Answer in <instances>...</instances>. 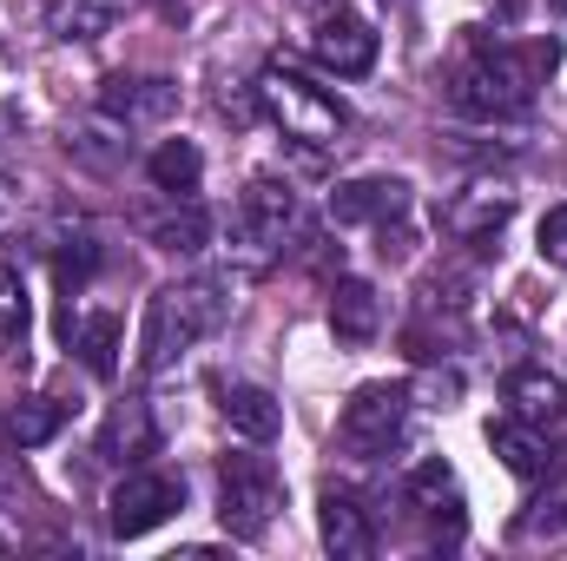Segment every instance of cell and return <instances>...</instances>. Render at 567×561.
Returning <instances> with one entry per match:
<instances>
[{
	"instance_id": "obj_5",
	"label": "cell",
	"mask_w": 567,
	"mask_h": 561,
	"mask_svg": "<svg viewBox=\"0 0 567 561\" xmlns=\"http://www.w3.org/2000/svg\"><path fill=\"white\" fill-rule=\"evenodd\" d=\"M185 502V482L178 476H158V469H133L120 489H113V502H106V529L120 536V542H133V536H152L172 509Z\"/></svg>"
},
{
	"instance_id": "obj_12",
	"label": "cell",
	"mask_w": 567,
	"mask_h": 561,
	"mask_svg": "<svg viewBox=\"0 0 567 561\" xmlns=\"http://www.w3.org/2000/svg\"><path fill=\"white\" fill-rule=\"evenodd\" d=\"M330 330H337L343 344H370V337L383 330V297L363 278H337L330 284Z\"/></svg>"
},
{
	"instance_id": "obj_13",
	"label": "cell",
	"mask_w": 567,
	"mask_h": 561,
	"mask_svg": "<svg viewBox=\"0 0 567 561\" xmlns=\"http://www.w3.org/2000/svg\"><path fill=\"white\" fill-rule=\"evenodd\" d=\"M218 410H225V422L245 436V442H271L284 429V410L271 390H258V384H225L218 390Z\"/></svg>"
},
{
	"instance_id": "obj_1",
	"label": "cell",
	"mask_w": 567,
	"mask_h": 561,
	"mask_svg": "<svg viewBox=\"0 0 567 561\" xmlns=\"http://www.w3.org/2000/svg\"><path fill=\"white\" fill-rule=\"evenodd\" d=\"M225 317H231V278L225 272L158 284L152 304H145V324H140V364L145 370H165L178 350H192L198 337H212Z\"/></svg>"
},
{
	"instance_id": "obj_18",
	"label": "cell",
	"mask_w": 567,
	"mask_h": 561,
	"mask_svg": "<svg viewBox=\"0 0 567 561\" xmlns=\"http://www.w3.org/2000/svg\"><path fill=\"white\" fill-rule=\"evenodd\" d=\"M152 442H158V429L145 417V404H120V410L106 417L100 456H106V462H140V456H152Z\"/></svg>"
},
{
	"instance_id": "obj_8",
	"label": "cell",
	"mask_w": 567,
	"mask_h": 561,
	"mask_svg": "<svg viewBox=\"0 0 567 561\" xmlns=\"http://www.w3.org/2000/svg\"><path fill=\"white\" fill-rule=\"evenodd\" d=\"M403 212H410V178H390V172L350 178V185L330 192V218H337V225H390V218H403Z\"/></svg>"
},
{
	"instance_id": "obj_20",
	"label": "cell",
	"mask_w": 567,
	"mask_h": 561,
	"mask_svg": "<svg viewBox=\"0 0 567 561\" xmlns=\"http://www.w3.org/2000/svg\"><path fill=\"white\" fill-rule=\"evenodd\" d=\"M73 350H80V364L93 370V377H113L120 370V317L113 310H100V317H86L73 337H66Z\"/></svg>"
},
{
	"instance_id": "obj_7",
	"label": "cell",
	"mask_w": 567,
	"mask_h": 561,
	"mask_svg": "<svg viewBox=\"0 0 567 561\" xmlns=\"http://www.w3.org/2000/svg\"><path fill=\"white\" fill-rule=\"evenodd\" d=\"M310 53H317V67H330L337 80H357V73L377 67V27H370L363 13H343V7H337V13L317 20Z\"/></svg>"
},
{
	"instance_id": "obj_9",
	"label": "cell",
	"mask_w": 567,
	"mask_h": 561,
	"mask_svg": "<svg viewBox=\"0 0 567 561\" xmlns=\"http://www.w3.org/2000/svg\"><path fill=\"white\" fill-rule=\"evenodd\" d=\"M317 529H323V549H330L337 561H370L377 555L370 509H363L350 489H323V502H317Z\"/></svg>"
},
{
	"instance_id": "obj_21",
	"label": "cell",
	"mask_w": 567,
	"mask_h": 561,
	"mask_svg": "<svg viewBox=\"0 0 567 561\" xmlns=\"http://www.w3.org/2000/svg\"><path fill=\"white\" fill-rule=\"evenodd\" d=\"M60 422H66V404H53V397H20L13 417H7V436H13L20 449H40V442L60 436Z\"/></svg>"
},
{
	"instance_id": "obj_4",
	"label": "cell",
	"mask_w": 567,
	"mask_h": 561,
	"mask_svg": "<svg viewBox=\"0 0 567 561\" xmlns=\"http://www.w3.org/2000/svg\"><path fill=\"white\" fill-rule=\"evenodd\" d=\"M410 417V390L403 384H363L350 404H343V449L350 456H383Z\"/></svg>"
},
{
	"instance_id": "obj_17",
	"label": "cell",
	"mask_w": 567,
	"mask_h": 561,
	"mask_svg": "<svg viewBox=\"0 0 567 561\" xmlns=\"http://www.w3.org/2000/svg\"><path fill=\"white\" fill-rule=\"evenodd\" d=\"M120 0H47V33L53 40H100L113 33Z\"/></svg>"
},
{
	"instance_id": "obj_10",
	"label": "cell",
	"mask_w": 567,
	"mask_h": 561,
	"mask_svg": "<svg viewBox=\"0 0 567 561\" xmlns=\"http://www.w3.org/2000/svg\"><path fill=\"white\" fill-rule=\"evenodd\" d=\"M100 106H106V120H120V126H152V120H165V113L178 106V86L113 73V80L100 86Z\"/></svg>"
},
{
	"instance_id": "obj_24",
	"label": "cell",
	"mask_w": 567,
	"mask_h": 561,
	"mask_svg": "<svg viewBox=\"0 0 567 561\" xmlns=\"http://www.w3.org/2000/svg\"><path fill=\"white\" fill-rule=\"evenodd\" d=\"M93 272H100V245H93V238H66V252H60V284L80 290Z\"/></svg>"
},
{
	"instance_id": "obj_26",
	"label": "cell",
	"mask_w": 567,
	"mask_h": 561,
	"mask_svg": "<svg viewBox=\"0 0 567 561\" xmlns=\"http://www.w3.org/2000/svg\"><path fill=\"white\" fill-rule=\"evenodd\" d=\"M548 7H555V13H567V0H548Z\"/></svg>"
},
{
	"instance_id": "obj_23",
	"label": "cell",
	"mask_w": 567,
	"mask_h": 561,
	"mask_svg": "<svg viewBox=\"0 0 567 561\" xmlns=\"http://www.w3.org/2000/svg\"><path fill=\"white\" fill-rule=\"evenodd\" d=\"M0 337H27V284L13 265H0Z\"/></svg>"
},
{
	"instance_id": "obj_2",
	"label": "cell",
	"mask_w": 567,
	"mask_h": 561,
	"mask_svg": "<svg viewBox=\"0 0 567 561\" xmlns=\"http://www.w3.org/2000/svg\"><path fill=\"white\" fill-rule=\"evenodd\" d=\"M284 509V482L265 456H225L218 469V522L231 542H258Z\"/></svg>"
},
{
	"instance_id": "obj_19",
	"label": "cell",
	"mask_w": 567,
	"mask_h": 561,
	"mask_svg": "<svg viewBox=\"0 0 567 561\" xmlns=\"http://www.w3.org/2000/svg\"><path fill=\"white\" fill-rule=\"evenodd\" d=\"M410 502L429 509V516H442L449 529L462 522V489H455V469L449 462H423V469H410Z\"/></svg>"
},
{
	"instance_id": "obj_16",
	"label": "cell",
	"mask_w": 567,
	"mask_h": 561,
	"mask_svg": "<svg viewBox=\"0 0 567 561\" xmlns=\"http://www.w3.org/2000/svg\"><path fill=\"white\" fill-rule=\"evenodd\" d=\"M145 172H152V185H158L165 198H192L198 178H205V152H198L192 140H165L152 159H145Z\"/></svg>"
},
{
	"instance_id": "obj_6",
	"label": "cell",
	"mask_w": 567,
	"mask_h": 561,
	"mask_svg": "<svg viewBox=\"0 0 567 561\" xmlns=\"http://www.w3.org/2000/svg\"><path fill=\"white\" fill-rule=\"evenodd\" d=\"M297 225V192L278 185V178H251L245 198H238V245H251V265H265L284 245V232Z\"/></svg>"
},
{
	"instance_id": "obj_25",
	"label": "cell",
	"mask_w": 567,
	"mask_h": 561,
	"mask_svg": "<svg viewBox=\"0 0 567 561\" xmlns=\"http://www.w3.org/2000/svg\"><path fill=\"white\" fill-rule=\"evenodd\" d=\"M535 238H542V258L567 272V205H555V212L542 218V232H535Z\"/></svg>"
},
{
	"instance_id": "obj_14",
	"label": "cell",
	"mask_w": 567,
	"mask_h": 561,
	"mask_svg": "<svg viewBox=\"0 0 567 561\" xmlns=\"http://www.w3.org/2000/svg\"><path fill=\"white\" fill-rule=\"evenodd\" d=\"M145 238H152L158 252L192 258V252H205V245H212V218H205V205L172 198V212H165V218H145Z\"/></svg>"
},
{
	"instance_id": "obj_15",
	"label": "cell",
	"mask_w": 567,
	"mask_h": 561,
	"mask_svg": "<svg viewBox=\"0 0 567 561\" xmlns=\"http://www.w3.org/2000/svg\"><path fill=\"white\" fill-rule=\"evenodd\" d=\"M502 397H508V410L515 417H528V422H548L567 410V390H561V377H548V370H508V384H502Z\"/></svg>"
},
{
	"instance_id": "obj_3",
	"label": "cell",
	"mask_w": 567,
	"mask_h": 561,
	"mask_svg": "<svg viewBox=\"0 0 567 561\" xmlns=\"http://www.w3.org/2000/svg\"><path fill=\"white\" fill-rule=\"evenodd\" d=\"M258 106L284 126V140L330 145L343 133V106H337L323 86H310V80H297V73H284V67H271V73L258 80Z\"/></svg>"
},
{
	"instance_id": "obj_11",
	"label": "cell",
	"mask_w": 567,
	"mask_h": 561,
	"mask_svg": "<svg viewBox=\"0 0 567 561\" xmlns=\"http://www.w3.org/2000/svg\"><path fill=\"white\" fill-rule=\"evenodd\" d=\"M488 442H495V456L522 476V482H535V476H548L555 469V449H548V429L528 417H502L488 422Z\"/></svg>"
},
{
	"instance_id": "obj_22",
	"label": "cell",
	"mask_w": 567,
	"mask_h": 561,
	"mask_svg": "<svg viewBox=\"0 0 567 561\" xmlns=\"http://www.w3.org/2000/svg\"><path fill=\"white\" fill-rule=\"evenodd\" d=\"M555 542V536H567V489H555V496H542V502H528V516L515 522V542Z\"/></svg>"
}]
</instances>
